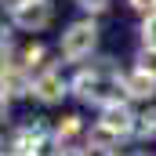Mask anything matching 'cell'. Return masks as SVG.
Returning a JSON list of instances; mask_svg holds the SVG:
<instances>
[{"label": "cell", "mask_w": 156, "mask_h": 156, "mask_svg": "<svg viewBox=\"0 0 156 156\" xmlns=\"http://www.w3.org/2000/svg\"><path fill=\"white\" fill-rule=\"evenodd\" d=\"M11 22H15L18 29H26V33H40V29H47V26L55 22V7H51L47 0H29L18 15H11Z\"/></svg>", "instance_id": "277c9868"}, {"label": "cell", "mask_w": 156, "mask_h": 156, "mask_svg": "<svg viewBox=\"0 0 156 156\" xmlns=\"http://www.w3.org/2000/svg\"><path fill=\"white\" fill-rule=\"evenodd\" d=\"M29 94L37 102H44V105H55V102H62L69 94V83H66V76L58 69H40L37 76H33V91Z\"/></svg>", "instance_id": "3957f363"}, {"label": "cell", "mask_w": 156, "mask_h": 156, "mask_svg": "<svg viewBox=\"0 0 156 156\" xmlns=\"http://www.w3.org/2000/svg\"><path fill=\"white\" fill-rule=\"evenodd\" d=\"M73 4H76V7H83V11H94V15L109 7V0H73Z\"/></svg>", "instance_id": "9a60e30c"}, {"label": "cell", "mask_w": 156, "mask_h": 156, "mask_svg": "<svg viewBox=\"0 0 156 156\" xmlns=\"http://www.w3.org/2000/svg\"><path fill=\"white\" fill-rule=\"evenodd\" d=\"M138 69H145V73H156V51H138Z\"/></svg>", "instance_id": "4fadbf2b"}, {"label": "cell", "mask_w": 156, "mask_h": 156, "mask_svg": "<svg viewBox=\"0 0 156 156\" xmlns=\"http://www.w3.org/2000/svg\"><path fill=\"white\" fill-rule=\"evenodd\" d=\"M131 134H138V138H156V109L138 113V120H134V131H131Z\"/></svg>", "instance_id": "30bf717a"}, {"label": "cell", "mask_w": 156, "mask_h": 156, "mask_svg": "<svg viewBox=\"0 0 156 156\" xmlns=\"http://www.w3.org/2000/svg\"><path fill=\"white\" fill-rule=\"evenodd\" d=\"M120 142V134H113L109 127H102V123H94L91 131H87V138H83V149H98V153H113V145Z\"/></svg>", "instance_id": "ba28073f"}, {"label": "cell", "mask_w": 156, "mask_h": 156, "mask_svg": "<svg viewBox=\"0 0 156 156\" xmlns=\"http://www.w3.org/2000/svg\"><path fill=\"white\" fill-rule=\"evenodd\" d=\"M0 156H4V153H0Z\"/></svg>", "instance_id": "ac0fdd59"}, {"label": "cell", "mask_w": 156, "mask_h": 156, "mask_svg": "<svg viewBox=\"0 0 156 156\" xmlns=\"http://www.w3.org/2000/svg\"><path fill=\"white\" fill-rule=\"evenodd\" d=\"M123 87H127V98H142V102H153L156 98V73H145V69H131L123 76Z\"/></svg>", "instance_id": "5b68a950"}, {"label": "cell", "mask_w": 156, "mask_h": 156, "mask_svg": "<svg viewBox=\"0 0 156 156\" xmlns=\"http://www.w3.org/2000/svg\"><path fill=\"white\" fill-rule=\"evenodd\" d=\"M109 62H113V58H105V62H98V66H91V69H80L76 80L69 83V91H73L76 98H83V102H91V105H102V109L127 102L123 76H120Z\"/></svg>", "instance_id": "6da1fadb"}, {"label": "cell", "mask_w": 156, "mask_h": 156, "mask_svg": "<svg viewBox=\"0 0 156 156\" xmlns=\"http://www.w3.org/2000/svg\"><path fill=\"white\" fill-rule=\"evenodd\" d=\"M142 47L145 51H156V15H149L142 22Z\"/></svg>", "instance_id": "8fae6325"}, {"label": "cell", "mask_w": 156, "mask_h": 156, "mask_svg": "<svg viewBox=\"0 0 156 156\" xmlns=\"http://www.w3.org/2000/svg\"><path fill=\"white\" fill-rule=\"evenodd\" d=\"M29 91H33V76H29L22 66H11V69L0 76V102L18 98V94H29Z\"/></svg>", "instance_id": "52a82bcc"}, {"label": "cell", "mask_w": 156, "mask_h": 156, "mask_svg": "<svg viewBox=\"0 0 156 156\" xmlns=\"http://www.w3.org/2000/svg\"><path fill=\"white\" fill-rule=\"evenodd\" d=\"M80 134V116H62V123L55 127V142H58V149L66 153L69 149V142Z\"/></svg>", "instance_id": "9c48e42d"}, {"label": "cell", "mask_w": 156, "mask_h": 156, "mask_svg": "<svg viewBox=\"0 0 156 156\" xmlns=\"http://www.w3.org/2000/svg\"><path fill=\"white\" fill-rule=\"evenodd\" d=\"M26 4H29V0H0V11H7V15H18Z\"/></svg>", "instance_id": "2e32d148"}, {"label": "cell", "mask_w": 156, "mask_h": 156, "mask_svg": "<svg viewBox=\"0 0 156 156\" xmlns=\"http://www.w3.org/2000/svg\"><path fill=\"white\" fill-rule=\"evenodd\" d=\"M40 58H44V47H40V44H33V47H26V51H22V62H18V66L29 73L33 66H40Z\"/></svg>", "instance_id": "7c38bea8"}, {"label": "cell", "mask_w": 156, "mask_h": 156, "mask_svg": "<svg viewBox=\"0 0 156 156\" xmlns=\"http://www.w3.org/2000/svg\"><path fill=\"white\" fill-rule=\"evenodd\" d=\"M131 156H149V153H131Z\"/></svg>", "instance_id": "e0dca14e"}, {"label": "cell", "mask_w": 156, "mask_h": 156, "mask_svg": "<svg viewBox=\"0 0 156 156\" xmlns=\"http://www.w3.org/2000/svg\"><path fill=\"white\" fill-rule=\"evenodd\" d=\"M58 47H62V58H66V62L87 58V55L98 47V26H94L91 18H80V22H73V26H66Z\"/></svg>", "instance_id": "7a4b0ae2"}, {"label": "cell", "mask_w": 156, "mask_h": 156, "mask_svg": "<svg viewBox=\"0 0 156 156\" xmlns=\"http://www.w3.org/2000/svg\"><path fill=\"white\" fill-rule=\"evenodd\" d=\"M134 120H138V116L127 109V102H120V105H105L98 123H102V127H109L113 134H120V138H123V134H131V131H134Z\"/></svg>", "instance_id": "8992f818"}, {"label": "cell", "mask_w": 156, "mask_h": 156, "mask_svg": "<svg viewBox=\"0 0 156 156\" xmlns=\"http://www.w3.org/2000/svg\"><path fill=\"white\" fill-rule=\"evenodd\" d=\"M127 4H131V11H138V15H145V18L156 15V0H127Z\"/></svg>", "instance_id": "5bb4252c"}]
</instances>
